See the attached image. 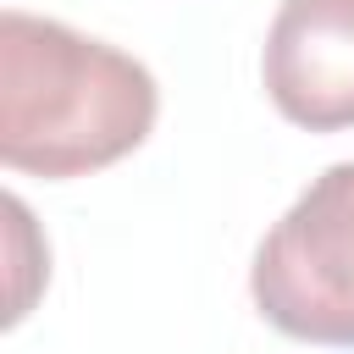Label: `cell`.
I'll return each instance as SVG.
<instances>
[{"mask_svg":"<svg viewBox=\"0 0 354 354\" xmlns=\"http://www.w3.org/2000/svg\"><path fill=\"white\" fill-rule=\"evenodd\" d=\"M160 116L144 61L55 17L0 11V160L66 183L133 155Z\"/></svg>","mask_w":354,"mask_h":354,"instance_id":"cell-1","label":"cell"},{"mask_svg":"<svg viewBox=\"0 0 354 354\" xmlns=\"http://www.w3.org/2000/svg\"><path fill=\"white\" fill-rule=\"evenodd\" d=\"M249 299L293 343L354 348V160L310 177L260 238Z\"/></svg>","mask_w":354,"mask_h":354,"instance_id":"cell-2","label":"cell"},{"mask_svg":"<svg viewBox=\"0 0 354 354\" xmlns=\"http://www.w3.org/2000/svg\"><path fill=\"white\" fill-rule=\"evenodd\" d=\"M260 83L277 116L304 133L354 127V0H282L266 28Z\"/></svg>","mask_w":354,"mask_h":354,"instance_id":"cell-3","label":"cell"}]
</instances>
